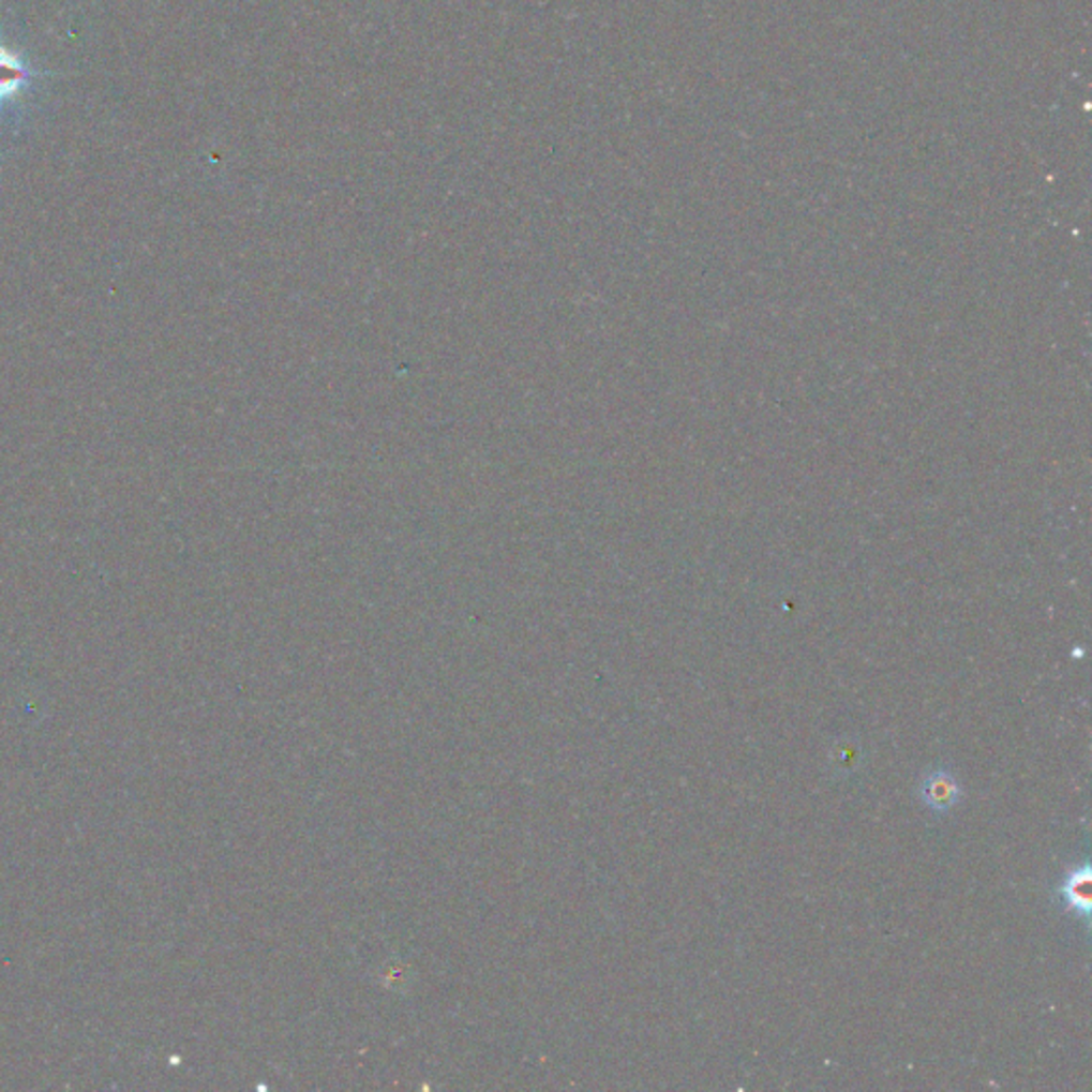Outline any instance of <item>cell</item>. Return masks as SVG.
Listing matches in <instances>:
<instances>
[{
	"mask_svg": "<svg viewBox=\"0 0 1092 1092\" xmlns=\"http://www.w3.org/2000/svg\"><path fill=\"white\" fill-rule=\"evenodd\" d=\"M28 81V69L24 60L0 45V103L15 99Z\"/></svg>",
	"mask_w": 1092,
	"mask_h": 1092,
	"instance_id": "cell-3",
	"label": "cell"
},
{
	"mask_svg": "<svg viewBox=\"0 0 1092 1092\" xmlns=\"http://www.w3.org/2000/svg\"><path fill=\"white\" fill-rule=\"evenodd\" d=\"M919 798L924 807H928L932 813L945 816L949 813L962 798V790L958 779L947 768L930 771L922 783H919Z\"/></svg>",
	"mask_w": 1092,
	"mask_h": 1092,
	"instance_id": "cell-1",
	"label": "cell"
},
{
	"mask_svg": "<svg viewBox=\"0 0 1092 1092\" xmlns=\"http://www.w3.org/2000/svg\"><path fill=\"white\" fill-rule=\"evenodd\" d=\"M1059 898L1065 902V909L1080 915L1087 924L1091 917V865L1084 863L1082 867L1072 869L1061 887L1057 889Z\"/></svg>",
	"mask_w": 1092,
	"mask_h": 1092,
	"instance_id": "cell-2",
	"label": "cell"
}]
</instances>
